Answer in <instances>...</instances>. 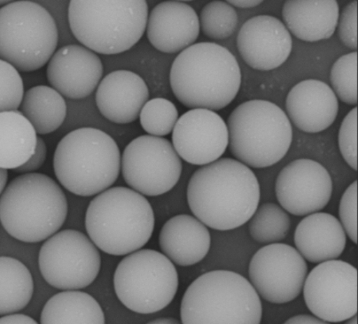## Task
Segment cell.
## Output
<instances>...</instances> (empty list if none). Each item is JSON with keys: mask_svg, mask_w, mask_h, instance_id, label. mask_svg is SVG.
Masks as SVG:
<instances>
[{"mask_svg": "<svg viewBox=\"0 0 358 324\" xmlns=\"http://www.w3.org/2000/svg\"><path fill=\"white\" fill-rule=\"evenodd\" d=\"M18 111L27 119L37 134L57 130L64 122L67 112L66 101L52 87L39 85L24 92Z\"/></svg>", "mask_w": 358, "mask_h": 324, "instance_id": "4316f807", "label": "cell"}, {"mask_svg": "<svg viewBox=\"0 0 358 324\" xmlns=\"http://www.w3.org/2000/svg\"><path fill=\"white\" fill-rule=\"evenodd\" d=\"M120 152L115 140L102 130L81 127L66 134L57 143L53 169L60 184L71 193L92 196L117 180Z\"/></svg>", "mask_w": 358, "mask_h": 324, "instance_id": "5b68a950", "label": "cell"}, {"mask_svg": "<svg viewBox=\"0 0 358 324\" xmlns=\"http://www.w3.org/2000/svg\"><path fill=\"white\" fill-rule=\"evenodd\" d=\"M0 324H38L33 318L22 314H12L0 318Z\"/></svg>", "mask_w": 358, "mask_h": 324, "instance_id": "74e56055", "label": "cell"}, {"mask_svg": "<svg viewBox=\"0 0 358 324\" xmlns=\"http://www.w3.org/2000/svg\"><path fill=\"white\" fill-rule=\"evenodd\" d=\"M47 157V146L41 136H38L36 146L34 154L22 166L15 169L17 173L29 174L34 173L39 169L44 162Z\"/></svg>", "mask_w": 358, "mask_h": 324, "instance_id": "8d00e7d4", "label": "cell"}, {"mask_svg": "<svg viewBox=\"0 0 358 324\" xmlns=\"http://www.w3.org/2000/svg\"><path fill=\"white\" fill-rule=\"evenodd\" d=\"M283 324H330V323L309 314H300L289 318Z\"/></svg>", "mask_w": 358, "mask_h": 324, "instance_id": "f35d334b", "label": "cell"}, {"mask_svg": "<svg viewBox=\"0 0 358 324\" xmlns=\"http://www.w3.org/2000/svg\"><path fill=\"white\" fill-rule=\"evenodd\" d=\"M58 39L53 17L38 3L11 1L0 8V59L19 72L44 66L55 52Z\"/></svg>", "mask_w": 358, "mask_h": 324, "instance_id": "9c48e42d", "label": "cell"}, {"mask_svg": "<svg viewBox=\"0 0 358 324\" xmlns=\"http://www.w3.org/2000/svg\"><path fill=\"white\" fill-rule=\"evenodd\" d=\"M142 128L150 135L163 136L170 134L178 119L175 104L167 99L156 97L146 101L139 113Z\"/></svg>", "mask_w": 358, "mask_h": 324, "instance_id": "4dcf8cb0", "label": "cell"}, {"mask_svg": "<svg viewBox=\"0 0 358 324\" xmlns=\"http://www.w3.org/2000/svg\"><path fill=\"white\" fill-rule=\"evenodd\" d=\"M24 92L20 72L0 59V113L18 110Z\"/></svg>", "mask_w": 358, "mask_h": 324, "instance_id": "d6a6232c", "label": "cell"}, {"mask_svg": "<svg viewBox=\"0 0 358 324\" xmlns=\"http://www.w3.org/2000/svg\"><path fill=\"white\" fill-rule=\"evenodd\" d=\"M287 117L300 130L317 133L330 127L338 111V99L326 83L307 79L289 90L285 101Z\"/></svg>", "mask_w": 358, "mask_h": 324, "instance_id": "ffe728a7", "label": "cell"}, {"mask_svg": "<svg viewBox=\"0 0 358 324\" xmlns=\"http://www.w3.org/2000/svg\"><path fill=\"white\" fill-rule=\"evenodd\" d=\"M34 293L32 275L19 260L0 256V315L20 311Z\"/></svg>", "mask_w": 358, "mask_h": 324, "instance_id": "83f0119b", "label": "cell"}, {"mask_svg": "<svg viewBox=\"0 0 358 324\" xmlns=\"http://www.w3.org/2000/svg\"><path fill=\"white\" fill-rule=\"evenodd\" d=\"M68 213L66 195L41 173L14 178L0 196V222L12 237L25 243L46 240L58 232Z\"/></svg>", "mask_w": 358, "mask_h": 324, "instance_id": "3957f363", "label": "cell"}, {"mask_svg": "<svg viewBox=\"0 0 358 324\" xmlns=\"http://www.w3.org/2000/svg\"><path fill=\"white\" fill-rule=\"evenodd\" d=\"M163 254L172 262L182 267L202 260L210 249V235L206 226L188 214L169 219L159 234Z\"/></svg>", "mask_w": 358, "mask_h": 324, "instance_id": "603a6c76", "label": "cell"}, {"mask_svg": "<svg viewBox=\"0 0 358 324\" xmlns=\"http://www.w3.org/2000/svg\"><path fill=\"white\" fill-rule=\"evenodd\" d=\"M41 324H105V316L100 304L90 294L64 290L46 302Z\"/></svg>", "mask_w": 358, "mask_h": 324, "instance_id": "484cf974", "label": "cell"}, {"mask_svg": "<svg viewBox=\"0 0 358 324\" xmlns=\"http://www.w3.org/2000/svg\"><path fill=\"white\" fill-rule=\"evenodd\" d=\"M37 134L18 111L0 113V168L15 169L34 154Z\"/></svg>", "mask_w": 358, "mask_h": 324, "instance_id": "d4e9b609", "label": "cell"}, {"mask_svg": "<svg viewBox=\"0 0 358 324\" xmlns=\"http://www.w3.org/2000/svg\"><path fill=\"white\" fill-rule=\"evenodd\" d=\"M113 285L117 298L127 309L138 314H152L173 300L178 276L173 262L163 253L141 249L119 262Z\"/></svg>", "mask_w": 358, "mask_h": 324, "instance_id": "30bf717a", "label": "cell"}, {"mask_svg": "<svg viewBox=\"0 0 358 324\" xmlns=\"http://www.w3.org/2000/svg\"><path fill=\"white\" fill-rule=\"evenodd\" d=\"M305 303L314 316L338 323L357 312V271L350 263L332 260L319 263L306 278Z\"/></svg>", "mask_w": 358, "mask_h": 324, "instance_id": "4fadbf2b", "label": "cell"}, {"mask_svg": "<svg viewBox=\"0 0 358 324\" xmlns=\"http://www.w3.org/2000/svg\"><path fill=\"white\" fill-rule=\"evenodd\" d=\"M199 21L200 29L206 36L222 40L235 31L238 15L235 8L227 1H213L202 8Z\"/></svg>", "mask_w": 358, "mask_h": 324, "instance_id": "f546056e", "label": "cell"}, {"mask_svg": "<svg viewBox=\"0 0 358 324\" xmlns=\"http://www.w3.org/2000/svg\"><path fill=\"white\" fill-rule=\"evenodd\" d=\"M338 34L348 48H357V1H352L342 10L338 20Z\"/></svg>", "mask_w": 358, "mask_h": 324, "instance_id": "d590c367", "label": "cell"}, {"mask_svg": "<svg viewBox=\"0 0 358 324\" xmlns=\"http://www.w3.org/2000/svg\"><path fill=\"white\" fill-rule=\"evenodd\" d=\"M260 297L241 274L213 270L196 278L180 304L182 324H260Z\"/></svg>", "mask_w": 358, "mask_h": 324, "instance_id": "52a82bcc", "label": "cell"}, {"mask_svg": "<svg viewBox=\"0 0 358 324\" xmlns=\"http://www.w3.org/2000/svg\"><path fill=\"white\" fill-rule=\"evenodd\" d=\"M282 16L285 25L300 40L314 42L330 38L338 24L339 7L334 0L286 1Z\"/></svg>", "mask_w": 358, "mask_h": 324, "instance_id": "cb8c5ba5", "label": "cell"}, {"mask_svg": "<svg viewBox=\"0 0 358 324\" xmlns=\"http://www.w3.org/2000/svg\"><path fill=\"white\" fill-rule=\"evenodd\" d=\"M11 1H7V0H0V6H5L7 3H10Z\"/></svg>", "mask_w": 358, "mask_h": 324, "instance_id": "ee69618b", "label": "cell"}, {"mask_svg": "<svg viewBox=\"0 0 358 324\" xmlns=\"http://www.w3.org/2000/svg\"><path fill=\"white\" fill-rule=\"evenodd\" d=\"M259 199L255 174L249 167L229 157L199 168L187 188V203L195 218L217 230L245 224L257 209Z\"/></svg>", "mask_w": 358, "mask_h": 324, "instance_id": "6da1fadb", "label": "cell"}, {"mask_svg": "<svg viewBox=\"0 0 358 324\" xmlns=\"http://www.w3.org/2000/svg\"><path fill=\"white\" fill-rule=\"evenodd\" d=\"M182 162L166 139L141 135L124 148L121 158L126 183L141 195L158 196L171 190L182 173Z\"/></svg>", "mask_w": 358, "mask_h": 324, "instance_id": "7c38bea8", "label": "cell"}, {"mask_svg": "<svg viewBox=\"0 0 358 324\" xmlns=\"http://www.w3.org/2000/svg\"><path fill=\"white\" fill-rule=\"evenodd\" d=\"M176 99L185 107L218 111L236 97L241 72L233 54L212 42L194 43L174 59L169 74Z\"/></svg>", "mask_w": 358, "mask_h": 324, "instance_id": "7a4b0ae2", "label": "cell"}, {"mask_svg": "<svg viewBox=\"0 0 358 324\" xmlns=\"http://www.w3.org/2000/svg\"><path fill=\"white\" fill-rule=\"evenodd\" d=\"M249 220L250 236L262 244H270L284 239L291 226L289 215L281 206L272 202L261 204Z\"/></svg>", "mask_w": 358, "mask_h": 324, "instance_id": "f1b7e54d", "label": "cell"}, {"mask_svg": "<svg viewBox=\"0 0 358 324\" xmlns=\"http://www.w3.org/2000/svg\"><path fill=\"white\" fill-rule=\"evenodd\" d=\"M8 180V171L0 168V196L6 188Z\"/></svg>", "mask_w": 358, "mask_h": 324, "instance_id": "b9f144b4", "label": "cell"}, {"mask_svg": "<svg viewBox=\"0 0 358 324\" xmlns=\"http://www.w3.org/2000/svg\"><path fill=\"white\" fill-rule=\"evenodd\" d=\"M148 99L149 90L144 80L136 73L123 69L104 76L95 95L101 114L117 124L135 121Z\"/></svg>", "mask_w": 358, "mask_h": 324, "instance_id": "44dd1931", "label": "cell"}, {"mask_svg": "<svg viewBox=\"0 0 358 324\" xmlns=\"http://www.w3.org/2000/svg\"><path fill=\"white\" fill-rule=\"evenodd\" d=\"M308 274L306 260L288 244L273 243L259 248L248 267L250 283L266 301L291 302L301 293Z\"/></svg>", "mask_w": 358, "mask_h": 324, "instance_id": "5bb4252c", "label": "cell"}, {"mask_svg": "<svg viewBox=\"0 0 358 324\" xmlns=\"http://www.w3.org/2000/svg\"><path fill=\"white\" fill-rule=\"evenodd\" d=\"M357 315L348 319L344 324H357Z\"/></svg>", "mask_w": 358, "mask_h": 324, "instance_id": "7bdbcfd3", "label": "cell"}, {"mask_svg": "<svg viewBox=\"0 0 358 324\" xmlns=\"http://www.w3.org/2000/svg\"><path fill=\"white\" fill-rule=\"evenodd\" d=\"M103 72L100 57L83 45H66L55 50L47 63L46 78L64 97L81 99L98 86Z\"/></svg>", "mask_w": 358, "mask_h": 324, "instance_id": "ac0fdd59", "label": "cell"}, {"mask_svg": "<svg viewBox=\"0 0 358 324\" xmlns=\"http://www.w3.org/2000/svg\"><path fill=\"white\" fill-rule=\"evenodd\" d=\"M145 0H71L68 20L75 38L90 50L115 55L129 50L145 29Z\"/></svg>", "mask_w": 358, "mask_h": 324, "instance_id": "8992f818", "label": "cell"}, {"mask_svg": "<svg viewBox=\"0 0 358 324\" xmlns=\"http://www.w3.org/2000/svg\"><path fill=\"white\" fill-rule=\"evenodd\" d=\"M357 182L355 180L343 194L339 204L340 223L345 234L355 244L357 242Z\"/></svg>", "mask_w": 358, "mask_h": 324, "instance_id": "e575fe53", "label": "cell"}, {"mask_svg": "<svg viewBox=\"0 0 358 324\" xmlns=\"http://www.w3.org/2000/svg\"><path fill=\"white\" fill-rule=\"evenodd\" d=\"M146 30L148 41L157 50L171 54L180 52L197 39L200 31L199 17L185 2L162 1L150 10Z\"/></svg>", "mask_w": 358, "mask_h": 324, "instance_id": "d6986e66", "label": "cell"}, {"mask_svg": "<svg viewBox=\"0 0 358 324\" xmlns=\"http://www.w3.org/2000/svg\"><path fill=\"white\" fill-rule=\"evenodd\" d=\"M332 181L320 163L306 158L295 160L278 174L275 185L281 207L294 216L317 212L329 203Z\"/></svg>", "mask_w": 358, "mask_h": 324, "instance_id": "9a60e30c", "label": "cell"}, {"mask_svg": "<svg viewBox=\"0 0 358 324\" xmlns=\"http://www.w3.org/2000/svg\"><path fill=\"white\" fill-rule=\"evenodd\" d=\"M155 216L148 199L138 192L116 186L101 192L90 202L85 229L102 251L124 255L138 251L150 240Z\"/></svg>", "mask_w": 358, "mask_h": 324, "instance_id": "277c9868", "label": "cell"}, {"mask_svg": "<svg viewBox=\"0 0 358 324\" xmlns=\"http://www.w3.org/2000/svg\"><path fill=\"white\" fill-rule=\"evenodd\" d=\"M298 252L312 263L336 260L346 245V234L340 221L333 215L315 212L303 218L294 236Z\"/></svg>", "mask_w": 358, "mask_h": 324, "instance_id": "7402d4cb", "label": "cell"}, {"mask_svg": "<svg viewBox=\"0 0 358 324\" xmlns=\"http://www.w3.org/2000/svg\"><path fill=\"white\" fill-rule=\"evenodd\" d=\"M231 154L248 167L264 168L281 160L292 141L286 113L273 102L252 99L237 106L227 119Z\"/></svg>", "mask_w": 358, "mask_h": 324, "instance_id": "ba28073f", "label": "cell"}, {"mask_svg": "<svg viewBox=\"0 0 358 324\" xmlns=\"http://www.w3.org/2000/svg\"><path fill=\"white\" fill-rule=\"evenodd\" d=\"M230 5L241 8H252L259 5L262 1L259 0H238L227 1Z\"/></svg>", "mask_w": 358, "mask_h": 324, "instance_id": "ab89813d", "label": "cell"}, {"mask_svg": "<svg viewBox=\"0 0 358 324\" xmlns=\"http://www.w3.org/2000/svg\"><path fill=\"white\" fill-rule=\"evenodd\" d=\"M146 324H182L178 319L172 317H163L152 320Z\"/></svg>", "mask_w": 358, "mask_h": 324, "instance_id": "60d3db41", "label": "cell"}, {"mask_svg": "<svg viewBox=\"0 0 358 324\" xmlns=\"http://www.w3.org/2000/svg\"><path fill=\"white\" fill-rule=\"evenodd\" d=\"M238 50L244 62L259 71H269L282 65L292 48L289 31L279 19L259 15L248 19L237 35Z\"/></svg>", "mask_w": 358, "mask_h": 324, "instance_id": "e0dca14e", "label": "cell"}, {"mask_svg": "<svg viewBox=\"0 0 358 324\" xmlns=\"http://www.w3.org/2000/svg\"><path fill=\"white\" fill-rule=\"evenodd\" d=\"M229 143L227 126L213 111L192 108L178 118L172 131V145L180 157L195 165L218 160Z\"/></svg>", "mask_w": 358, "mask_h": 324, "instance_id": "2e32d148", "label": "cell"}, {"mask_svg": "<svg viewBox=\"0 0 358 324\" xmlns=\"http://www.w3.org/2000/svg\"><path fill=\"white\" fill-rule=\"evenodd\" d=\"M357 52H351L340 57L333 64L330 81L333 91L344 103H357Z\"/></svg>", "mask_w": 358, "mask_h": 324, "instance_id": "1f68e13d", "label": "cell"}, {"mask_svg": "<svg viewBox=\"0 0 358 324\" xmlns=\"http://www.w3.org/2000/svg\"><path fill=\"white\" fill-rule=\"evenodd\" d=\"M357 108L355 106L345 116L338 132L341 153L354 170L357 169Z\"/></svg>", "mask_w": 358, "mask_h": 324, "instance_id": "836d02e7", "label": "cell"}, {"mask_svg": "<svg viewBox=\"0 0 358 324\" xmlns=\"http://www.w3.org/2000/svg\"><path fill=\"white\" fill-rule=\"evenodd\" d=\"M38 267L44 280L62 290L90 286L101 268L100 253L84 233L76 230L56 232L42 244Z\"/></svg>", "mask_w": 358, "mask_h": 324, "instance_id": "8fae6325", "label": "cell"}]
</instances>
